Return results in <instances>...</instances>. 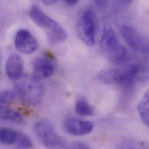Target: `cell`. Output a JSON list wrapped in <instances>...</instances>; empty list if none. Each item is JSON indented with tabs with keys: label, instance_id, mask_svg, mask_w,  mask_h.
<instances>
[{
	"label": "cell",
	"instance_id": "obj_11",
	"mask_svg": "<svg viewBox=\"0 0 149 149\" xmlns=\"http://www.w3.org/2000/svg\"><path fill=\"white\" fill-rule=\"evenodd\" d=\"M23 61L17 54H13L8 59L5 65V72L9 78L17 80L22 77Z\"/></svg>",
	"mask_w": 149,
	"mask_h": 149
},
{
	"label": "cell",
	"instance_id": "obj_15",
	"mask_svg": "<svg viewBox=\"0 0 149 149\" xmlns=\"http://www.w3.org/2000/svg\"><path fill=\"white\" fill-rule=\"evenodd\" d=\"M19 133L8 128H1L0 131L1 142L7 145L15 144L17 139Z\"/></svg>",
	"mask_w": 149,
	"mask_h": 149
},
{
	"label": "cell",
	"instance_id": "obj_14",
	"mask_svg": "<svg viewBox=\"0 0 149 149\" xmlns=\"http://www.w3.org/2000/svg\"><path fill=\"white\" fill-rule=\"evenodd\" d=\"M75 113L81 116H91L94 114V109L85 99H79L75 106Z\"/></svg>",
	"mask_w": 149,
	"mask_h": 149
},
{
	"label": "cell",
	"instance_id": "obj_20",
	"mask_svg": "<svg viewBox=\"0 0 149 149\" xmlns=\"http://www.w3.org/2000/svg\"><path fill=\"white\" fill-rule=\"evenodd\" d=\"M57 2L56 0H44L42 2L46 5H52Z\"/></svg>",
	"mask_w": 149,
	"mask_h": 149
},
{
	"label": "cell",
	"instance_id": "obj_2",
	"mask_svg": "<svg viewBox=\"0 0 149 149\" xmlns=\"http://www.w3.org/2000/svg\"><path fill=\"white\" fill-rule=\"evenodd\" d=\"M100 47L105 56L112 63L123 64L130 58L128 51L120 43L114 30L109 24L104 26Z\"/></svg>",
	"mask_w": 149,
	"mask_h": 149
},
{
	"label": "cell",
	"instance_id": "obj_5",
	"mask_svg": "<svg viewBox=\"0 0 149 149\" xmlns=\"http://www.w3.org/2000/svg\"><path fill=\"white\" fill-rule=\"evenodd\" d=\"M15 85V92L25 104L36 106L40 104L44 95V88L40 81L32 76L22 77Z\"/></svg>",
	"mask_w": 149,
	"mask_h": 149
},
{
	"label": "cell",
	"instance_id": "obj_10",
	"mask_svg": "<svg viewBox=\"0 0 149 149\" xmlns=\"http://www.w3.org/2000/svg\"><path fill=\"white\" fill-rule=\"evenodd\" d=\"M64 127L66 131L72 135L84 136L90 134L94 125L89 121L70 117L65 120Z\"/></svg>",
	"mask_w": 149,
	"mask_h": 149
},
{
	"label": "cell",
	"instance_id": "obj_19",
	"mask_svg": "<svg viewBox=\"0 0 149 149\" xmlns=\"http://www.w3.org/2000/svg\"><path fill=\"white\" fill-rule=\"evenodd\" d=\"M64 2L66 4L70 6H75L78 3V1L77 0H65L64 1Z\"/></svg>",
	"mask_w": 149,
	"mask_h": 149
},
{
	"label": "cell",
	"instance_id": "obj_18",
	"mask_svg": "<svg viewBox=\"0 0 149 149\" xmlns=\"http://www.w3.org/2000/svg\"><path fill=\"white\" fill-rule=\"evenodd\" d=\"M70 149H90L89 147L82 142H75L71 146Z\"/></svg>",
	"mask_w": 149,
	"mask_h": 149
},
{
	"label": "cell",
	"instance_id": "obj_13",
	"mask_svg": "<svg viewBox=\"0 0 149 149\" xmlns=\"http://www.w3.org/2000/svg\"><path fill=\"white\" fill-rule=\"evenodd\" d=\"M0 116L2 120L16 123H21L23 121L22 116L19 112L11 108L3 106L1 107Z\"/></svg>",
	"mask_w": 149,
	"mask_h": 149
},
{
	"label": "cell",
	"instance_id": "obj_17",
	"mask_svg": "<svg viewBox=\"0 0 149 149\" xmlns=\"http://www.w3.org/2000/svg\"><path fill=\"white\" fill-rule=\"evenodd\" d=\"M16 95V92H14L13 91L9 89L2 91L0 95V102L1 105L2 106L12 102L15 99Z\"/></svg>",
	"mask_w": 149,
	"mask_h": 149
},
{
	"label": "cell",
	"instance_id": "obj_1",
	"mask_svg": "<svg viewBox=\"0 0 149 149\" xmlns=\"http://www.w3.org/2000/svg\"><path fill=\"white\" fill-rule=\"evenodd\" d=\"M98 78L106 84H118L124 88H130L136 82L149 80V67L144 65L132 64L102 72Z\"/></svg>",
	"mask_w": 149,
	"mask_h": 149
},
{
	"label": "cell",
	"instance_id": "obj_6",
	"mask_svg": "<svg viewBox=\"0 0 149 149\" xmlns=\"http://www.w3.org/2000/svg\"><path fill=\"white\" fill-rule=\"evenodd\" d=\"M34 133L41 143L48 149H69L67 142L59 136L47 120L38 121L34 127Z\"/></svg>",
	"mask_w": 149,
	"mask_h": 149
},
{
	"label": "cell",
	"instance_id": "obj_8",
	"mask_svg": "<svg viewBox=\"0 0 149 149\" xmlns=\"http://www.w3.org/2000/svg\"><path fill=\"white\" fill-rule=\"evenodd\" d=\"M16 49L24 54H31L38 48V43L32 34L27 30L22 29L17 31L15 39Z\"/></svg>",
	"mask_w": 149,
	"mask_h": 149
},
{
	"label": "cell",
	"instance_id": "obj_7",
	"mask_svg": "<svg viewBox=\"0 0 149 149\" xmlns=\"http://www.w3.org/2000/svg\"><path fill=\"white\" fill-rule=\"evenodd\" d=\"M120 33L124 41L133 51L142 54H149V41L134 27L123 24L120 28Z\"/></svg>",
	"mask_w": 149,
	"mask_h": 149
},
{
	"label": "cell",
	"instance_id": "obj_21",
	"mask_svg": "<svg viewBox=\"0 0 149 149\" xmlns=\"http://www.w3.org/2000/svg\"><path fill=\"white\" fill-rule=\"evenodd\" d=\"M95 3L99 5V6L100 7H104L106 6V3H107V2L106 1H95Z\"/></svg>",
	"mask_w": 149,
	"mask_h": 149
},
{
	"label": "cell",
	"instance_id": "obj_9",
	"mask_svg": "<svg viewBox=\"0 0 149 149\" xmlns=\"http://www.w3.org/2000/svg\"><path fill=\"white\" fill-rule=\"evenodd\" d=\"M55 67L49 57H40L36 59L33 63V78L40 81L46 79L54 74Z\"/></svg>",
	"mask_w": 149,
	"mask_h": 149
},
{
	"label": "cell",
	"instance_id": "obj_12",
	"mask_svg": "<svg viewBox=\"0 0 149 149\" xmlns=\"http://www.w3.org/2000/svg\"><path fill=\"white\" fill-rule=\"evenodd\" d=\"M138 111L143 123L149 127V89L145 93L139 101Z\"/></svg>",
	"mask_w": 149,
	"mask_h": 149
},
{
	"label": "cell",
	"instance_id": "obj_16",
	"mask_svg": "<svg viewBox=\"0 0 149 149\" xmlns=\"http://www.w3.org/2000/svg\"><path fill=\"white\" fill-rule=\"evenodd\" d=\"M15 145L18 149H30L33 146V143L29 137L21 133H19Z\"/></svg>",
	"mask_w": 149,
	"mask_h": 149
},
{
	"label": "cell",
	"instance_id": "obj_4",
	"mask_svg": "<svg viewBox=\"0 0 149 149\" xmlns=\"http://www.w3.org/2000/svg\"><path fill=\"white\" fill-rule=\"evenodd\" d=\"M29 15L36 25L48 31V37L52 41H63L67 39L68 33L65 28L38 6L33 5L29 10Z\"/></svg>",
	"mask_w": 149,
	"mask_h": 149
},
{
	"label": "cell",
	"instance_id": "obj_3",
	"mask_svg": "<svg viewBox=\"0 0 149 149\" xmlns=\"http://www.w3.org/2000/svg\"><path fill=\"white\" fill-rule=\"evenodd\" d=\"M76 32L81 41L92 47L96 42L97 20L96 13L91 7L81 10L76 21Z\"/></svg>",
	"mask_w": 149,
	"mask_h": 149
}]
</instances>
